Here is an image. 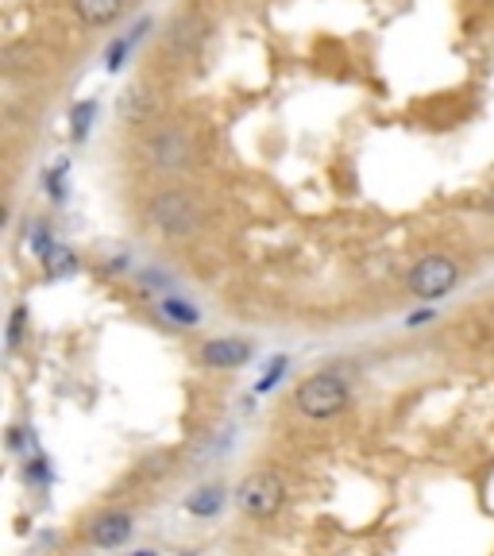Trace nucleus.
Here are the masks:
<instances>
[{
	"instance_id": "nucleus-2",
	"label": "nucleus",
	"mask_w": 494,
	"mask_h": 556,
	"mask_svg": "<svg viewBox=\"0 0 494 556\" xmlns=\"http://www.w3.org/2000/svg\"><path fill=\"white\" fill-rule=\"evenodd\" d=\"M460 278L464 270L452 255L429 252L406 270V290L414 298H421V302H441V298H448L452 290L460 287Z\"/></svg>"
},
{
	"instance_id": "nucleus-3",
	"label": "nucleus",
	"mask_w": 494,
	"mask_h": 556,
	"mask_svg": "<svg viewBox=\"0 0 494 556\" xmlns=\"http://www.w3.org/2000/svg\"><path fill=\"white\" fill-rule=\"evenodd\" d=\"M148 220L151 228H159L163 236H174V240H186L201 228V205L190 198L186 190H163L151 198L148 205Z\"/></svg>"
},
{
	"instance_id": "nucleus-4",
	"label": "nucleus",
	"mask_w": 494,
	"mask_h": 556,
	"mask_svg": "<svg viewBox=\"0 0 494 556\" xmlns=\"http://www.w3.org/2000/svg\"><path fill=\"white\" fill-rule=\"evenodd\" d=\"M236 506H240L248 518L255 521H270L278 510H282V503H287V483L275 476V471L259 468V471H248V476L240 479V486H236Z\"/></svg>"
},
{
	"instance_id": "nucleus-7",
	"label": "nucleus",
	"mask_w": 494,
	"mask_h": 556,
	"mask_svg": "<svg viewBox=\"0 0 494 556\" xmlns=\"http://www.w3.org/2000/svg\"><path fill=\"white\" fill-rule=\"evenodd\" d=\"M131 530H136V521L128 510H101L89 521L86 538L93 548H124L131 541Z\"/></svg>"
},
{
	"instance_id": "nucleus-5",
	"label": "nucleus",
	"mask_w": 494,
	"mask_h": 556,
	"mask_svg": "<svg viewBox=\"0 0 494 556\" xmlns=\"http://www.w3.org/2000/svg\"><path fill=\"white\" fill-rule=\"evenodd\" d=\"M193 155H198V148H193L190 131H182V128L151 131L148 159L159 166V170H186V166H193Z\"/></svg>"
},
{
	"instance_id": "nucleus-11",
	"label": "nucleus",
	"mask_w": 494,
	"mask_h": 556,
	"mask_svg": "<svg viewBox=\"0 0 494 556\" xmlns=\"http://www.w3.org/2000/svg\"><path fill=\"white\" fill-rule=\"evenodd\" d=\"M159 313H163L166 321L174 325H186V329H193V325L201 321V309L193 302H186V298H163V302L155 305Z\"/></svg>"
},
{
	"instance_id": "nucleus-6",
	"label": "nucleus",
	"mask_w": 494,
	"mask_h": 556,
	"mask_svg": "<svg viewBox=\"0 0 494 556\" xmlns=\"http://www.w3.org/2000/svg\"><path fill=\"white\" fill-rule=\"evenodd\" d=\"M252 356H255V344L243 337H217L198 348V364L208 367V371H236V367L252 364Z\"/></svg>"
},
{
	"instance_id": "nucleus-14",
	"label": "nucleus",
	"mask_w": 494,
	"mask_h": 556,
	"mask_svg": "<svg viewBox=\"0 0 494 556\" xmlns=\"http://www.w3.org/2000/svg\"><path fill=\"white\" fill-rule=\"evenodd\" d=\"M131 556H159V553H151V548H143V553H131Z\"/></svg>"
},
{
	"instance_id": "nucleus-12",
	"label": "nucleus",
	"mask_w": 494,
	"mask_h": 556,
	"mask_svg": "<svg viewBox=\"0 0 494 556\" xmlns=\"http://www.w3.org/2000/svg\"><path fill=\"white\" fill-rule=\"evenodd\" d=\"M97 121V101H78L74 113H69V124H74V139H86L89 124Z\"/></svg>"
},
{
	"instance_id": "nucleus-1",
	"label": "nucleus",
	"mask_w": 494,
	"mask_h": 556,
	"mask_svg": "<svg viewBox=\"0 0 494 556\" xmlns=\"http://www.w3.org/2000/svg\"><path fill=\"white\" fill-rule=\"evenodd\" d=\"M352 402V387L340 371H313L294 387V406L309 421H329V417L344 414Z\"/></svg>"
},
{
	"instance_id": "nucleus-15",
	"label": "nucleus",
	"mask_w": 494,
	"mask_h": 556,
	"mask_svg": "<svg viewBox=\"0 0 494 556\" xmlns=\"http://www.w3.org/2000/svg\"><path fill=\"white\" fill-rule=\"evenodd\" d=\"M182 556H198V553H182Z\"/></svg>"
},
{
	"instance_id": "nucleus-8",
	"label": "nucleus",
	"mask_w": 494,
	"mask_h": 556,
	"mask_svg": "<svg viewBox=\"0 0 494 556\" xmlns=\"http://www.w3.org/2000/svg\"><path fill=\"white\" fill-rule=\"evenodd\" d=\"M159 113V104L155 97L148 93L143 86H131L128 93L121 97V121L131 124V128H143V124H151Z\"/></svg>"
},
{
	"instance_id": "nucleus-9",
	"label": "nucleus",
	"mask_w": 494,
	"mask_h": 556,
	"mask_svg": "<svg viewBox=\"0 0 494 556\" xmlns=\"http://www.w3.org/2000/svg\"><path fill=\"white\" fill-rule=\"evenodd\" d=\"M124 12V0H74V16L86 27H109Z\"/></svg>"
},
{
	"instance_id": "nucleus-10",
	"label": "nucleus",
	"mask_w": 494,
	"mask_h": 556,
	"mask_svg": "<svg viewBox=\"0 0 494 556\" xmlns=\"http://www.w3.org/2000/svg\"><path fill=\"white\" fill-rule=\"evenodd\" d=\"M220 506H225V486L220 483L201 486L198 495L186 498V510H190L193 518H213V514H220Z\"/></svg>"
},
{
	"instance_id": "nucleus-13",
	"label": "nucleus",
	"mask_w": 494,
	"mask_h": 556,
	"mask_svg": "<svg viewBox=\"0 0 494 556\" xmlns=\"http://www.w3.org/2000/svg\"><path fill=\"white\" fill-rule=\"evenodd\" d=\"M24 325H27V305H16L9 317V352H16L24 344Z\"/></svg>"
}]
</instances>
